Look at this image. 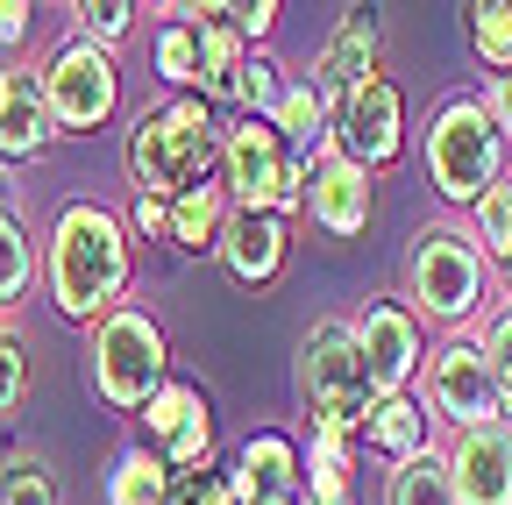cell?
<instances>
[{"mask_svg": "<svg viewBox=\"0 0 512 505\" xmlns=\"http://www.w3.org/2000/svg\"><path fill=\"white\" fill-rule=\"evenodd\" d=\"M128 271H136V249H128V221L93 207V200H72L57 214L50 242H43V285H50V306L64 321H107L114 299L128 292Z\"/></svg>", "mask_w": 512, "mask_h": 505, "instance_id": "1", "label": "cell"}, {"mask_svg": "<svg viewBox=\"0 0 512 505\" xmlns=\"http://www.w3.org/2000/svg\"><path fill=\"white\" fill-rule=\"evenodd\" d=\"M221 164V121L207 100H157L136 114V129H128V178H136V193L150 200H178L192 185H207Z\"/></svg>", "mask_w": 512, "mask_h": 505, "instance_id": "2", "label": "cell"}, {"mask_svg": "<svg viewBox=\"0 0 512 505\" xmlns=\"http://www.w3.org/2000/svg\"><path fill=\"white\" fill-rule=\"evenodd\" d=\"M427 178L448 207H477L505 178V136L491 129L477 93H448L427 114Z\"/></svg>", "mask_w": 512, "mask_h": 505, "instance_id": "3", "label": "cell"}, {"mask_svg": "<svg viewBox=\"0 0 512 505\" xmlns=\"http://www.w3.org/2000/svg\"><path fill=\"white\" fill-rule=\"evenodd\" d=\"M221 185L235 207H256V214H306V157L271 129L264 114H235L221 129Z\"/></svg>", "mask_w": 512, "mask_h": 505, "instance_id": "4", "label": "cell"}, {"mask_svg": "<svg viewBox=\"0 0 512 505\" xmlns=\"http://www.w3.org/2000/svg\"><path fill=\"white\" fill-rule=\"evenodd\" d=\"M406 306L420 328H463L484 313V249L463 228H420L406 257Z\"/></svg>", "mask_w": 512, "mask_h": 505, "instance_id": "5", "label": "cell"}, {"mask_svg": "<svg viewBox=\"0 0 512 505\" xmlns=\"http://www.w3.org/2000/svg\"><path fill=\"white\" fill-rule=\"evenodd\" d=\"M377 385L356 356V335L349 321H320L306 342H299V406H306V427H342V434H363V413H370Z\"/></svg>", "mask_w": 512, "mask_h": 505, "instance_id": "6", "label": "cell"}, {"mask_svg": "<svg viewBox=\"0 0 512 505\" xmlns=\"http://www.w3.org/2000/svg\"><path fill=\"white\" fill-rule=\"evenodd\" d=\"M171 377V349L164 328L150 321L143 306H114L107 321L93 328V392L114 413H143L157 399V385Z\"/></svg>", "mask_w": 512, "mask_h": 505, "instance_id": "7", "label": "cell"}, {"mask_svg": "<svg viewBox=\"0 0 512 505\" xmlns=\"http://www.w3.org/2000/svg\"><path fill=\"white\" fill-rule=\"evenodd\" d=\"M36 86H43V107L57 121V136H100L121 114V72H114V57L93 50L86 36H64L50 50V65L36 72Z\"/></svg>", "mask_w": 512, "mask_h": 505, "instance_id": "8", "label": "cell"}, {"mask_svg": "<svg viewBox=\"0 0 512 505\" xmlns=\"http://www.w3.org/2000/svg\"><path fill=\"white\" fill-rule=\"evenodd\" d=\"M136 427H143V434H136V449L157 456V463L171 470V484L214 470V406H207L200 385H185V377H164L157 399L136 413Z\"/></svg>", "mask_w": 512, "mask_h": 505, "instance_id": "9", "label": "cell"}, {"mask_svg": "<svg viewBox=\"0 0 512 505\" xmlns=\"http://www.w3.org/2000/svg\"><path fill=\"white\" fill-rule=\"evenodd\" d=\"M328 150H342L356 171L384 178V171H399L406 157V93L392 79H363L356 93L335 100V129H328Z\"/></svg>", "mask_w": 512, "mask_h": 505, "instance_id": "10", "label": "cell"}, {"mask_svg": "<svg viewBox=\"0 0 512 505\" xmlns=\"http://www.w3.org/2000/svg\"><path fill=\"white\" fill-rule=\"evenodd\" d=\"M427 406H434V420H448V427H498L505 420V406H498V370L484 363V349L477 342H441V349H427Z\"/></svg>", "mask_w": 512, "mask_h": 505, "instance_id": "11", "label": "cell"}, {"mask_svg": "<svg viewBox=\"0 0 512 505\" xmlns=\"http://www.w3.org/2000/svg\"><path fill=\"white\" fill-rule=\"evenodd\" d=\"M349 335H356V356H363L377 392H413V377L427 363V328L406 299H370L349 321Z\"/></svg>", "mask_w": 512, "mask_h": 505, "instance_id": "12", "label": "cell"}, {"mask_svg": "<svg viewBox=\"0 0 512 505\" xmlns=\"http://www.w3.org/2000/svg\"><path fill=\"white\" fill-rule=\"evenodd\" d=\"M306 214H313V228L328 242H356L370 228V214H377V178L356 171L342 150H320L306 164Z\"/></svg>", "mask_w": 512, "mask_h": 505, "instance_id": "13", "label": "cell"}, {"mask_svg": "<svg viewBox=\"0 0 512 505\" xmlns=\"http://www.w3.org/2000/svg\"><path fill=\"white\" fill-rule=\"evenodd\" d=\"M448 484L456 505H512V427H470L448 449Z\"/></svg>", "mask_w": 512, "mask_h": 505, "instance_id": "14", "label": "cell"}, {"mask_svg": "<svg viewBox=\"0 0 512 505\" xmlns=\"http://www.w3.org/2000/svg\"><path fill=\"white\" fill-rule=\"evenodd\" d=\"M221 264L235 271V285H278L285 264H292V221L278 214H256V207H235L228 214V235H221Z\"/></svg>", "mask_w": 512, "mask_h": 505, "instance_id": "15", "label": "cell"}, {"mask_svg": "<svg viewBox=\"0 0 512 505\" xmlns=\"http://www.w3.org/2000/svg\"><path fill=\"white\" fill-rule=\"evenodd\" d=\"M57 143V121L43 107L36 72H8L0 65V164H29Z\"/></svg>", "mask_w": 512, "mask_h": 505, "instance_id": "16", "label": "cell"}, {"mask_svg": "<svg viewBox=\"0 0 512 505\" xmlns=\"http://www.w3.org/2000/svg\"><path fill=\"white\" fill-rule=\"evenodd\" d=\"M377 36H384L377 8H349V15L335 22L328 50H320V65H313V86L328 93V100H342V93H356L363 79H377Z\"/></svg>", "mask_w": 512, "mask_h": 505, "instance_id": "17", "label": "cell"}, {"mask_svg": "<svg viewBox=\"0 0 512 505\" xmlns=\"http://www.w3.org/2000/svg\"><path fill=\"white\" fill-rule=\"evenodd\" d=\"M427 434H434V413H427L413 392H377L370 413H363V434H356V441H363L370 456H384V463L399 470V463H413V456L434 449Z\"/></svg>", "mask_w": 512, "mask_h": 505, "instance_id": "18", "label": "cell"}, {"mask_svg": "<svg viewBox=\"0 0 512 505\" xmlns=\"http://www.w3.org/2000/svg\"><path fill=\"white\" fill-rule=\"evenodd\" d=\"M235 484H242V505H256L264 491H299L306 484V449L292 434H278V427L249 434L235 449Z\"/></svg>", "mask_w": 512, "mask_h": 505, "instance_id": "19", "label": "cell"}, {"mask_svg": "<svg viewBox=\"0 0 512 505\" xmlns=\"http://www.w3.org/2000/svg\"><path fill=\"white\" fill-rule=\"evenodd\" d=\"M228 214H235V200H228V185L221 178H207V185H192V193H178L171 200V249L178 257H221V235H228Z\"/></svg>", "mask_w": 512, "mask_h": 505, "instance_id": "20", "label": "cell"}, {"mask_svg": "<svg viewBox=\"0 0 512 505\" xmlns=\"http://www.w3.org/2000/svg\"><path fill=\"white\" fill-rule=\"evenodd\" d=\"M271 129L313 164L320 150H328V129H335V100L320 93L313 79H285V93H278V107H271Z\"/></svg>", "mask_w": 512, "mask_h": 505, "instance_id": "21", "label": "cell"}, {"mask_svg": "<svg viewBox=\"0 0 512 505\" xmlns=\"http://www.w3.org/2000/svg\"><path fill=\"white\" fill-rule=\"evenodd\" d=\"M171 470L157 463V456H143L136 441L114 456V470H107V505H171Z\"/></svg>", "mask_w": 512, "mask_h": 505, "instance_id": "22", "label": "cell"}, {"mask_svg": "<svg viewBox=\"0 0 512 505\" xmlns=\"http://www.w3.org/2000/svg\"><path fill=\"white\" fill-rule=\"evenodd\" d=\"M150 57H157V79H164L171 93L200 100V22H171V15H164Z\"/></svg>", "mask_w": 512, "mask_h": 505, "instance_id": "23", "label": "cell"}, {"mask_svg": "<svg viewBox=\"0 0 512 505\" xmlns=\"http://www.w3.org/2000/svg\"><path fill=\"white\" fill-rule=\"evenodd\" d=\"M384 505H456V484H448V456H413L392 470V491H384Z\"/></svg>", "mask_w": 512, "mask_h": 505, "instance_id": "24", "label": "cell"}, {"mask_svg": "<svg viewBox=\"0 0 512 505\" xmlns=\"http://www.w3.org/2000/svg\"><path fill=\"white\" fill-rule=\"evenodd\" d=\"M470 50L491 79L512 72V0H477L470 8Z\"/></svg>", "mask_w": 512, "mask_h": 505, "instance_id": "25", "label": "cell"}, {"mask_svg": "<svg viewBox=\"0 0 512 505\" xmlns=\"http://www.w3.org/2000/svg\"><path fill=\"white\" fill-rule=\"evenodd\" d=\"M470 214H477L470 242L484 249V264H505V257H512V178H498V185H491V193H484Z\"/></svg>", "mask_w": 512, "mask_h": 505, "instance_id": "26", "label": "cell"}, {"mask_svg": "<svg viewBox=\"0 0 512 505\" xmlns=\"http://www.w3.org/2000/svg\"><path fill=\"white\" fill-rule=\"evenodd\" d=\"M72 15H79V29H72V36H86L93 50H107V57H114V43H128V29H136V15H143V8H136V0H79Z\"/></svg>", "mask_w": 512, "mask_h": 505, "instance_id": "27", "label": "cell"}, {"mask_svg": "<svg viewBox=\"0 0 512 505\" xmlns=\"http://www.w3.org/2000/svg\"><path fill=\"white\" fill-rule=\"evenodd\" d=\"M36 271H43V264H36V242H29V228H22L15 214H0V306H8V299H22Z\"/></svg>", "mask_w": 512, "mask_h": 505, "instance_id": "28", "label": "cell"}, {"mask_svg": "<svg viewBox=\"0 0 512 505\" xmlns=\"http://www.w3.org/2000/svg\"><path fill=\"white\" fill-rule=\"evenodd\" d=\"M278 93H285V65H278L271 50H249V65H242V86H235V107H242V114H264V121H271Z\"/></svg>", "mask_w": 512, "mask_h": 505, "instance_id": "29", "label": "cell"}, {"mask_svg": "<svg viewBox=\"0 0 512 505\" xmlns=\"http://www.w3.org/2000/svg\"><path fill=\"white\" fill-rule=\"evenodd\" d=\"M0 505H57V477L43 456H8L0 470Z\"/></svg>", "mask_w": 512, "mask_h": 505, "instance_id": "30", "label": "cell"}, {"mask_svg": "<svg viewBox=\"0 0 512 505\" xmlns=\"http://www.w3.org/2000/svg\"><path fill=\"white\" fill-rule=\"evenodd\" d=\"M299 449H306V477H356V449H363V441L342 434V427H313Z\"/></svg>", "mask_w": 512, "mask_h": 505, "instance_id": "31", "label": "cell"}, {"mask_svg": "<svg viewBox=\"0 0 512 505\" xmlns=\"http://www.w3.org/2000/svg\"><path fill=\"white\" fill-rule=\"evenodd\" d=\"M22 392H29V349L15 328H0V420H15Z\"/></svg>", "mask_w": 512, "mask_h": 505, "instance_id": "32", "label": "cell"}, {"mask_svg": "<svg viewBox=\"0 0 512 505\" xmlns=\"http://www.w3.org/2000/svg\"><path fill=\"white\" fill-rule=\"evenodd\" d=\"M221 8H228V22H235V36H242L249 50L271 43V29H278V0H221Z\"/></svg>", "mask_w": 512, "mask_h": 505, "instance_id": "33", "label": "cell"}, {"mask_svg": "<svg viewBox=\"0 0 512 505\" xmlns=\"http://www.w3.org/2000/svg\"><path fill=\"white\" fill-rule=\"evenodd\" d=\"M192 505H242V484H235V463H214V470H200V477H185L178 484Z\"/></svg>", "mask_w": 512, "mask_h": 505, "instance_id": "34", "label": "cell"}, {"mask_svg": "<svg viewBox=\"0 0 512 505\" xmlns=\"http://www.w3.org/2000/svg\"><path fill=\"white\" fill-rule=\"evenodd\" d=\"M477 349H484V363L498 370V385H512V306H498L491 321H484V335H477Z\"/></svg>", "mask_w": 512, "mask_h": 505, "instance_id": "35", "label": "cell"}, {"mask_svg": "<svg viewBox=\"0 0 512 505\" xmlns=\"http://www.w3.org/2000/svg\"><path fill=\"white\" fill-rule=\"evenodd\" d=\"M128 235H143V242H164V249H171V200L136 193V200H128Z\"/></svg>", "mask_w": 512, "mask_h": 505, "instance_id": "36", "label": "cell"}, {"mask_svg": "<svg viewBox=\"0 0 512 505\" xmlns=\"http://www.w3.org/2000/svg\"><path fill=\"white\" fill-rule=\"evenodd\" d=\"M299 505H356V477H306Z\"/></svg>", "mask_w": 512, "mask_h": 505, "instance_id": "37", "label": "cell"}, {"mask_svg": "<svg viewBox=\"0 0 512 505\" xmlns=\"http://www.w3.org/2000/svg\"><path fill=\"white\" fill-rule=\"evenodd\" d=\"M29 29H36V15H29V0H0V50H15V43H29Z\"/></svg>", "mask_w": 512, "mask_h": 505, "instance_id": "38", "label": "cell"}, {"mask_svg": "<svg viewBox=\"0 0 512 505\" xmlns=\"http://www.w3.org/2000/svg\"><path fill=\"white\" fill-rule=\"evenodd\" d=\"M484 114H491V129H498V136L512 143V72L484 86Z\"/></svg>", "mask_w": 512, "mask_h": 505, "instance_id": "39", "label": "cell"}, {"mask_svg": "<svg viewBox=\"0 0 512 505\" xmlns=\"http://www.w3.org/2000/svg\"><path fill=\"white\" fill-rule=\"evenodd\" d=\"M491 271H498V292H505V306H512V257H505V264H491Z\"/></svg>", "mask_w": 512, "mask_h": 505, "instance_id": "40", "label": "cell"}, {"mask_svg": "<svg viewBox=\"0 0 512 505\" xmlns=\"http://www.w3.org/2000/svg\"><path fill=\"white\" fill-rule=\"evenodd\" d=\"M256 505H299V491H264Z\"/></svg>", "mask_w": 512, "mask_h": 505, "instance_id": "41", "label": "cell"}, {"mask_svg": "<svg viewBox=\"0 0 512 505\" xmlns=\"http://www.w3.org/2000/svg\"><path fill=\"white\" fill-rule=\"evenodd\" d=\"M0 214H8V178H0Z\"/></svg>", "mask_w": 512, "mask_h": 505, "instance_id": "42", "label": "cell"}, {"mask_svg": "<svg viewBox=\"0 0 512 505\" xmlns=\"http://www.w3.org/2000/svg\"><path fill=\"white\" fill-rule=\"evenodd\" d=\"M171 505H192V498H185V491H171Z\"/></svg>", "mask_w": 512, "mask_h": 505, "instance_id": "43", "label": "cell"}]
</instances>
